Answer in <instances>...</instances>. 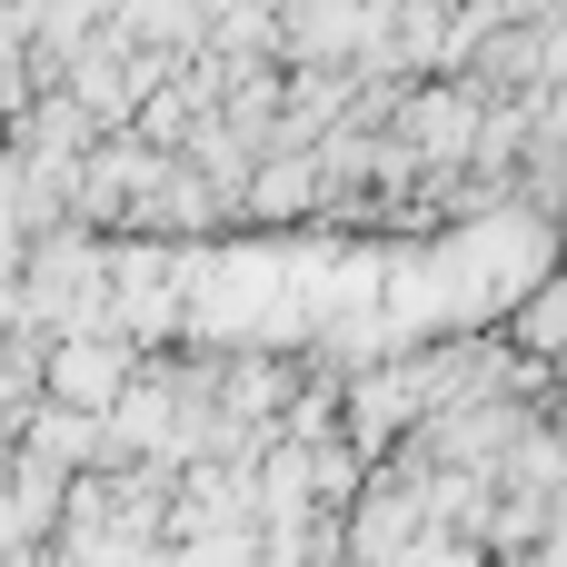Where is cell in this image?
I'll use <instances>...</instances> for the list:
<instances>
[{
    "label": "cell",
    "instance_id": "2",
    "mask_svg": "<svg viewBox=\"0 0 567 567\" xmlns=\"http://www.w3.org/2000/svg\"><path fill=\"white\" fill-rule=\"evenodd\" d=\"M518 349L567 369V269L548 279V289H528V299H518Z\"/></svg>",
    "mask_w": 567,
    "mask_h": 567
},
{
    "label": "cell",
    "instance_id": "1",
    "mask_svg": "<svg viewBox=\"0 0 567 567\" xmlns=\"http://www.w3.org/2000/svg\"><path fill=\"white\" fill-rule=\"evenodd\" d=\"M150 369H140V349L120 339V329H80V339H50V409H80V419H110L130 389H140Z\"/></svg>",
    "mask_w": 567,
    "mask_h": 567
}]
</instances>
